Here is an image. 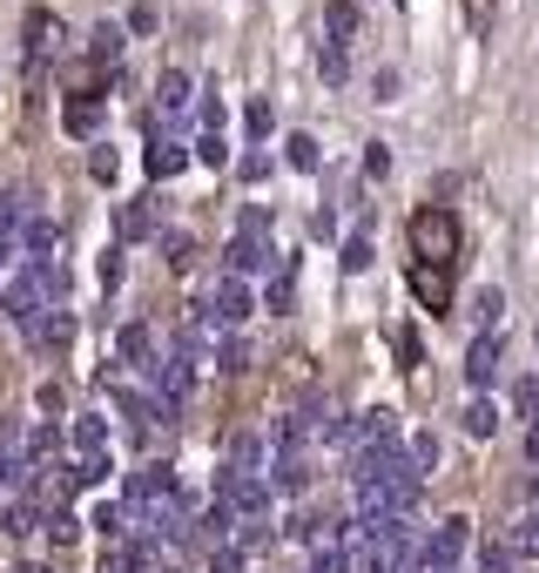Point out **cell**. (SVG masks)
<instances>
[{"mask_svg":"<svg viewBox=\"0 0 539 573\" xmlns=\"http://www.w3.org/2000/svg\"><path fill=\"white\" fill-rule=\"evenodd\" d=\"M115 169H122V156H115V148H95V163H88V176H95V182H115Z\"/></svg>","mask_w":539,"mask_h":573,"instance_id":"d6a6232c","label":"cell"},{"mask_svg":"<svg viewBox=\"0 0 539 573\" xmlns=\"http://www.w3.org/2000/svg\"><path fill=\"white\" fill-rule=\"evenodd\" d=\"M182 169H189V148H182L176 135H163V129H148V176L169 182V176H182Z\"/></svg>","mask_w":539,"mask_h":573,"instance_id":"ba28073f","label":"cell"},{"mask_svg":"<svg viewBox=\"0 0 539 573\" xmlns=\"http://www.w3.org/2000/svg\"><path fill=\"white\" fill-rule=\"evenodd\" d=\"M318 74H324L331 88L344 82V74H351V61H344V41H324V48H318Z\"/></svg>","mask_w":539,"mask_h":573,"instance_id":"7402d4cb","label":"cell"},{"mask_svg":"<svg viewBox=\"0 0 539 573\" xmlns=\"http://www.w3.org/2000/svg\"><path fill=\"white\" fill-rule=\"evenodd\" d=\"M203 163H209V169H223V163H229V148H223V135H203Z\"/></svg>","mask_w":539,"mask_h":573,"instance_id":"74e56055","label":"cell"},{"mask_svg":"<svg viewBox=\"0 0 539 573\" xmlns=\"http://www.w3.org/2000/svg\"><path fill=\"white\" fill-rule=\"evenodd\" d=\"M270 122H277V108H270V95L243 102V129H250V135H270Z\"/></svg>","mask_w":539,"mask_h":573,"instance_id":"cb8c5ba5","label":"cell"},{"mask_svg":"<svg viewBox=\"0 0 539 573\" xmlns=\"http://www.w3.org/2000/svg\"><path fill=\"white\" fill-rule=\"evenodd\" d=\"M216 371H223V378L250 371V344H243V337H223V344H216Z\"/></svg>","mask_w":539,"mask_h":573,"instance_id":"ffe728a7","label":"cell"},{"mask_svg":"<svg viewBox=\"0 0 539 573\" xmlns=\"http://www.w3.org/2000/svg\"><path fill=\"white\" fill-rule=\"evenodd\" d=\"M41 411H48V418H61V411H68V398H61V385H41Z\"/></svg>","mask_w":539,"mask_h":573,"instance_id":"f35d334b","label":"cell"},{"mask_svg":"<svg viewBox=\"0 0 539 573\" xmlns=\"http://www.w3.org/2000/svg\"><path fill=\"white\" fill-rule=\"evenodd\" d=\"M209 318H216L223 331H243V324H250V284H243V277H216V290H209Z\"/></svg>","mask_w":539,"mask_h":573,"instance_id":"5b68a950","label":"cell"},{"mask_svg":"<svg viewBox=\"0 0 539 573\" xmlns=\"http://www.w3.org/2000/svg\"><path fill=\"white\" fill-rule=\"evenodd\" d=\"M48 34H55V14H48V8H27V27H21L27 68H41V61H48Z\"/></svg>","mask_w":539,"mask_h":573,"instance_id":"7c38bea8","label":"cell"},{"mask_svg":"<svg viewBox=\"0 0 539 573\" xmlns=\"http://www.w3.org/2000/svg\"><path fill=\"white\" fill-rule=\"evenodd\" d=\"M499 311H506V297H499V290H479V297H472V318H479V324H499Z\"/></svg>","mask_w":539,"mask_h":573,"instance_id":"f1b7e54d","label":"cell"},{"mask_svg":"<svg viewBox=\"0 0 539 573\" xmlns=\"http://www.w3.org/2000/svg\"><path fill=\"white\" fill-rule=\"evenodd\" d=\"M122 34H129V27L95 21V34H88V41H95V61H101V68H115V61H122Z\"/></svg>","mask_w":539,"mask_h":573,"instance_id":"ac0fdd59","label":"cell"},{"mask_svg":"<svg viewBox=\"0 0 539 573\" xmlns=\"http://www.w3.org/2000/svg\"><path fill=\"white\" fill-rule=\"evenodd\" d=\"M68 432H74V458H108V418L88 411V418H74Z\"/></svg>","mask_w":539,"mask_h":573,"instance_id":"4fadbf2b","label":"cell"},{"mask_svg":"<svg viewBox=\"0 0 539 573\" xmlns=\"http://www.w3.org/2000/svg\"><path fill=\"white\" fill-rule=\"evenodd\" d=\"M331 533H337V520H331V513H318V506H297V513H290V540H303V547L331 540Z\"/></svg>","mask_w":539,"mask_h":573,"instance_id":"5bb4252c","label":"cell"},{"mask_svg":"<svg viewBox=\"0 0 539 573\" xmlns=\"http://www.w3.org/2000/svg\"><path fill=\"white\" fill-rule=\"evenodd\" d=\"M148 216H156L148 203H129V210H122V237H129V243H135V237H148V229H156Z\"/></svg>","mask_w":539,"mask_h":573,"instance_id":"d4e9b609","label":"cell"},{"mask_svg":"<svg viewBox=\"0 0 539 573\" xmlns=\"http://www.w3.org/2000/svg\"><path fill=\"white\" fill-rule=\"evenodd\" d=\"M526 458L539 466V418H532V432H526Z\"/></svg>","mask_w":539,"mask_h":573,"instance_id":"60d3db41","label":"cell"},{"mask_svg":"<svg viewBox=\"0 0 539 573\" xmlns=\"http://www.w3.org/2000/svg\"><path fill=\"white\" fill-rule=\"evenodd\" d=\"M21 331H27V344H34L41 358H61L68 344H74V318H68V311H34Z\"/></svg>","mask_w":539,"mask_h":573,"instance_id":"277c9868","label":"cell"},{"mask_svg":"<svg viewBox=\"0 0 539 573\" xmlns=\"http://www.w3.org/2000/svg\"><path fill=\"white\" fill-rule=\"evenodd\" d=\"M513 411L539 418V378H519V385H513Z\"/></svg>","mask_w":539,"mask_h":573,"instance_id":"83f0119b","label":"cell"},{"mask_svg":"<svg viewBox=\"0 0 539 573\" xmlns=\"http://www.w3.org/2000/svg\"><path fill=\"white\" fill-rule=\"evenodd\" d=\"M284 163H290V169H303V176L324 169V163H318V135H290V142H284Z\"/></svg>","mask_w":539,"mask_h":573,"instance_id":"d6986e66","label":"cell"},{"mask_svg":"<svg viewBox=\"0 0 539 573\" xmlns=\"http://www.w3.org/2000/svg\"><path fill=\"white\" fill-rule=\"evenodd\" d=\"M270 176V148H250V156H243V182H263Z\"/></svg>","mask_w":539,"mask_h":573,"instance_id":"e575fe53","label":"cell"},{"mask_svg":"<svg viewBox=\"0 0 539 573\" xmlns=\"http://www.w3.org/2000/svg\"><path fill=\"white\" fill-rule=\"evenodd\" d=\"M101 573H108V566H101Z\"/></svg>","mask_w":539,"mask_h":573,"instance_id":"b9f144b4","label":"cell"},{"mask_svg":"<svg viewBox=\"0 0 539 573\" xmlns=\"http://www.w3.org/2000/svg\"><path fill=\"white\" fill-rule=\"evenodd\" d=\"M411 297L426 303V311H445V303H452V277L432 271V263H418V271H411Z\"/></svg>","mask_w":539,"mask_h":573,"instance_id":"30bf717a","label":"cell"},{"mask_svg":"<svg viewBox=\"0 0 539 573\" xmlns=\"http://www.w3.org/2000/svg\"><path fill=\"white\" fill-rule=\"evenodd\" d=\"M351 560H358V553L344 547L337 533H331V540H318V547H311V573H351Z\"/></svg>","mask_w":539,"mask_h":573,"instance_id":"2e32d148","label":"cell"},{"mask_svg":"<svg viewBox=\"0 0 539 573\" xmlns=\"http://www.w3.org/2000/svg\"><path fill=\"white\" fill-rule=\"evenodd\" d=\"M101 74H108V68L95 61L88 74H74V88H68V115H61V129H68V135H82V142L101 129Z\"/></svg>","mask_w":539,"mask_h":573,"instance_id":"7a4b0ae2","label":"cell"},{"mask_svg":"<svg viewBox=\"0 0 539 573\" xmlns=\"http://www.w3.org/2000/svg\"><path fill=\"white\" fill-rule=\"evenodd\" d=\"M344 271H371V237H364V229L344 243Z\"/></svg>","mask_w":539,"mask_h":573,"instance_id":"4316f807","label":"cell"},{"mask_svg":"<svg viewBox=\"0 0 539 573\" xmlns=\"http://www.w3.org/2000/svg\"><path fill=\"white\" fill-rule=\"evenodd\" d=\"M115 351H122V365H135V371H156V365H163V351H156V331H148V324H122Z\"/></svg>","mask_w":539,"mask_h":573,"instance_id":"52a82bcc","label":"cell"},{"mask_svg":"<svg viewBox=\"0 0 539 573\" xmlns=\"http://www.w3.org/2000/svg\"><path fill=\"white\" fill-rule=\"evenodd\" d=\"M101 290H122V250L101 256Z\"/></svg>","mask_w":539,"mask_h":573,"instance_id":"836d02e7","label":"cell"},{"mask_svg":"<svg viewBox=\"0 0 539 573\" xmlns=\"http://www.w3.org/2000/svg\"><path fill=\"white\" fill-rule=\"evenodd\" d=\"M237 237H270V216H263V210H243V223H237Z\"/></svg>","mask_w":539,"mask_h":573,"instance_id":"8d00e7d4","label":"cell"},{"mask_svg":"<svg viewBox=\"0 0 539 573\" xmlns=\"http://www.w3.org/2000/svg\"><path fill=\"white\" fill-rule=\"evenodd\" d=\"M411 256L418 263H432V271H452V263H458V216L452 210H418L411 216Z\"/></svg>","mask_w":539,"mask_h":573,"instance_id":"6da1fadb","label":"cell"},{"mask_svg":"<svg viewBox=\"0 0 539 573\" xmlns=\"http://www.w3.org/2000/svg\"><path fill=\"white\" fill-rule=\"evenodd\" d=\"M189 95H196V82H189L182 68H163V74H156V102H163V115H169V129H182L189 115H196V108H189Z\"/></svg>","mask_w":539,"mask_h":573,"instance_id":"8992f818","label":"cell"},{"mask_svg":"<svg viewBox=\"0 0 539 573\" xmlns=\"http://www.w3.org/2000/svg\"><path fill=\"white\" fill-rule=\"evenodd\" d=\"M513 553H526V560H539V506L513 526Z\"/></svg>","mask_w":539,"mask_h":573,"instance_id":"603a6c76","label":"cell"},{"mask_svg":"<svg viewBox=\"0 0 539 573\" xmlns=\"http://www.w3.org/2000/svg\"><path fill=\"white\" fill-rule=\"evenodd\" d=\"M466 378H472L479 392L499 378V337H492V331H479V337H472V351H466Z\"/></svg>","mask_w":539,"mask_h":573,"instance_id":"9c48e42d","label":"cell"},{"mask_svg":"<svg viewBox=\"0 0 539 573\" xmlns=\"http://www.w3.org/2000/svg\"><path fill=\"white\" fill-rule=\"evenodd\" d=\"M223 263H229V277H250V271H263L270 263V237H237L223 250Z\"/></svg>","mask_w":539,"mask_h":573,"instance_id":"8fae6325","label":"cell"},{"mask_svg":"<svg viewBox=\"0 0 539 573\" xmlns=\"http://www.w3.org/2000/svg\"><path fill=\"white\" fill-rule=\"evenodd\" d=\"M466 432H472V439H492V432H499V405H492V398H472V405H466Z\"/></svg>","mask_w":539,"mask_h":573,"instance_id":"44dd1931","label":"cell"},{"mask_svg":"<svg viewBox=\"0 0 539 573\" xmlns=\"http://www.w3.org/2000/svg\"><path fill=\"white\" fill-rule=\"evenodd\" d=\"M492 14H499V0H466V21H472V34H492Z\"/></svg>","mask_w":539,"mask_h":573,"instance_id":"4dcf8cb0","label":"cell"},{"mask_svg":"<svg viewBox=\"0 0 539 573\" xmlns=\"http://www.w3.org/2000/svg\"><path fill=\"white\" fill-rule=\"evenodd\" d=\"M324 41H344L351 48V34H358V0H324Z\"/></svg>","mask_w":539,"mask_h":573,"instance_id":"9a60e30c","label":"cell"},{"mask_svg":"<svg viewBox=\"0 0 539 573\" xmlns=\"http://www.w3.org/2000/svg\"><path fill=\"white\" fill-rule=\"evenodd\" d=\"M311 237H318V243H331V237H337V216H331V210H318V223H311Z\"/></svg>","mask_w":539,"mask_h":573,"instance_id":"ab89813d","label":"cell"},{"mask_svg":"<svg viewBox=\"0 0 539 573\" xmlns=\"http://www.w3.org/2000/svg\"><path fill=\"white\" fill-rule=\"evenodd\" d=\"M41 540L74 547V540H82V526H74V513H68V506H48V513H41Z\"/></svg>","mask_w":539,"mask_h":573,"instance_id":"e0dca14e","label":"cell"},{"mask_svg":"<svg viewBox=\"0 0 539 573\" xmlns=\"http://www.w3.org/2000/svg\"><path fill=\"white\" fill-rule=\"evenodd\" d=\"M156 27H163V14L148 8V0H135V8H129V34H156Z\"/></svg>","mask_w":539,"mask_h":573,"instance_id":"f546056e","label":"cell"},{"mask_svg":"<svg viewBox=\"0 0 539 573\" xmlns=\"http://www.w3.org/2000/svg\"><path fill=\"white\" fill-rule=\"evenodd\" d=\"M364 176H378V182L392 176V148H384V142H371V148H364Z\"/></svg>","mask_w":539,"mask_h":573,"instance_id":"1f68e13d","label":"cell"},{"mask_svg":"<svg viewBox=\"0 0 539 573\" xmlns=\"http://www.w3.org/2000/svg\"><path fill=\"white\" fill-rule=\"evenodd\" d=\"M405 458H411V466H418V473H432V466H439V439H432V432H418Z\"/></svg>","mask_w":539,"mask_h":573,"instance_id":"484cf974","label":"cell"},{"mask_svg":"<svg viewBox=\"0 0 539 573\" xmlns=\"http://www.w3.org/2000/svg\"><path fill=\"white\" fill-rule=\"evenodd\" d=\"M34 526H41V513H34V506H8V533H34Z\"/></svg>","mask_w":539,"mask_h":573,"instance_id":"d590c367","label":"cell"},{"mask_svg":"<svg viewBox=\"0 0 539 573\" xmlns=\"http://www.w3.org/2000/svg\"><path fill=\"white\" fill-rule=\"evenodd\" d=\"M223 473L263 479V473H270V432H229V445H223Z\"/></svg>","mask_w":539,"mask_h":573,"instance_id":"3957f363","label":"cell"}]
</instances>
